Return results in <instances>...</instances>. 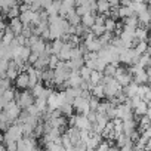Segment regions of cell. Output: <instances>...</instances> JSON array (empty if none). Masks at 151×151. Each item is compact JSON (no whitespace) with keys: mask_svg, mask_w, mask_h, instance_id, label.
Instances as JSON below:
<instances>
[{"mask_svg":"<svg viewBox=\"0 0 151 151\" xmlns=\"http://www.w3.org/2000/svg\"><path fill=\"white\" fill-rule=\"evenodd\" d=\"M2 110L6 113V116H8L9 122H11V123H15V122H17V119L19 117L21 111H22V107L18 104V101H17V99H14V101H9V102L6 104V107H5V108H2Z\"/></svg>","mask_w":151,"mask_h":151,"instance_id":"6da1fadb","label":"cell"},{"mask_svg":"<svg viewBox=\"0 0 151 151\" xmlns=\"http://www.w3.org/2000/svg\"><path fill=\"white\" fill-rule=\"evenodd\" d=\"M17 101L22 107V110H25L36 102V96L33 95L31 89H24L21 92H17Z\"/></svg>","mask_w":151,"mask_h":151,"instance_id":"7a4b0ae2","label":"cell"},{"mask_svg":"<svg viewBox=\"0 0 151 151\" xmlns=\"http://www.w3.org/2000/svg\"><path fill=\"white\" fill-rule=\"evenodd\" d=\"M15 86L17 89L19 91H24V89H28L30 86V74L27 71H21L18 74V77L15 79Z\"/></svg>","mask_w":151,"mask_h":151,"instance_id":"3957f363","label":"cell"},{"mask_svg":"<svg viewBox=\"0 0 151 151\" xmlns=\"http://www.w3.org/2000/svg\"><path fill=\"white\" fill-rule=\"evenodd\" d=\"M14 99H17V91L11 88V89L5 91L3 93H0V107L5 108L6 104H8L9 101H14Z\"/></svg>","mask_w":151,"mask_h":151,"instance_id":"277c9868","label":"cell"},{"mask_svg":"<svg viewBox=\"0 0 151 151\" xmlns=\"http://www.w3.org/2000/svg\"><path fill=\"white\" fill-rule=\"evenodd\" d=\"M76 126H77L80 130L82 129H92V122L88 119L86 114H77V120H76Z\"/></svg>","mask_w":151,"mask_h":151,"instance_id":"5b68a950","label":"cell"},{"mask_svg":"<svg viewBox=\"0 0 151 151\" xmlns=\"http://www.w3.org/2000/svg\"><path fill=\"white\" fill-rule=\"evenodd\" d=\"M135 129H138V120L136 119L123 120V133H126L127 136H130Z\"/></svg>","mask_w":151,"mask_h":151,"instance_id":"8992f818","label":"cell"},{"mask_svg":"<svg viewBox=\"0 0 151 151\" xmlns=\"http://www.w3.org/2000/svg\"><path fill=\"white\" fill-rule=\"evenodd\" d=\"M9 27L12 28V31L18 36V34H22V30H24V22L21 21V18H12L9 19Z\"/></svg>","mask_w":151,"mask_h":151,"instance_id":"52a82bcc","label":"cell"},{"mask_svg":"<svg viewBox=\"0 0 151 151\" xmlns=\"http://www.w3.org/2000/svg\"><path fill=\"white\" fill-rule=\"evenodd\" d=\"M148 102L147 101H142L141 104H138L135 108H133V113H135V119L136 120H139L141 119V116H144V114H147V111H148Z\"/></svg>","mask_w":151,"mask_h":151,"instance_id":"ba28073f","label":"cell"},{"mask_svg":"<svg viewBox=\"0 0 151 151\" xmlns=\"http://www.w3.org/2000/svg\"><path fill=\"white\" fill-rule=\"evenodd\" d=\"M116 79L119 80V83H120L122 86H127V85H130V83L133 82V76H132L130 73L124 71V73H122V74L116 76Z\"/></svg>","mask_w":151,"mask_h":151,"instance_id":"9c48e42d","label":"cell"},{"mask_svg":"<svg viewBox=\"0 0 151 151\" xmlns=\"http://www.w3.org/2000/svg\"><path fill=\"white\" fill-rule=\"evenodd\" d=\"M85 45L88 46V50H91V52H99L104 47L101 40H99V37H96L93 40H89V42H85Z\"/></svg>","mask_w":151,"mask_h":151,"instance_id":"30bf717a","label":"cell"},{"mask_svg":"<svg viewBox=\"0 0 151 151\" xmlns=\"http://www.w3.org/2000/svg\"><path fill=\"white\" fill-rule=\"evenodd\" d=\"M47 107H49L50 111H52V110H56V108L61 107V101H59V98H58V92L53 91V93L47 98Z\"/></svg>","mask_w":151,"mask_h":151,"instance_id":"8fae6325","label":"cell"},{"mask_svg":"<svg viewBox=\"0 0 151 151\" xmlns=\"http://www.w3.org/2000/svg\"><path fill=\"white\" fill-rule=\"evenodd\" d=\"M19 73H21V71H19L18 65H17L14 61H11L9 68H8V71H6V77H8V79H11V80H15V79L18 77V74H19Z\"/></svg>","mask_w":151,"mask_h":151,"instance_id":"7c38bea8","label":"cell"},{"mask_svg":"<svg viewBox=\"0 0 151 151\" xmlns=\"http://www.w3.org/2000/svg\"><path fill=\"white\" fill-rule=\"evenodd\" d=\"M138 89H139V83H136V82H132L130 85L123 86V92H124L129 98H132V96L138 95Z\"/></svg>","mask_w":151,"mask_h":151,"instance_id":"4fadbf2b","label":"cell"},{"mask_svg":"<svg viewBox=\"0 0 151 151\" xmlns=\"http://www.w3.org/2000/svg\"><path fill=\"white\" fill-rule=\"evenodd\" d=\"M98 3V12L99 14H105L107 17H110V9H111V3L108 0H96Z\"/></svg>","mask_w":151,"mask_h":151,"instance_id":"5bb4252c","label":"cell"},{"mask_svg":"<svg viewBox=\"0 0 151 151\" xmlns=\"http://www.w3.org/2000/svg\"><path fill=\"white\" fill-rule=\"evenodd\" d=\"M95 18H96V12H88L82 17V24L91 28L95 24Z\"/></svg>","mask_w":151,"mask_h":151,"instance_id":"9a60e30c","label":"cell"},{"mask_svg":"<svg viewBox=\"0 0 151 151\" xmlns=\"http://www.w3.org/2000/svg\"><path fill=\"white\" fill-rule=\"evenodd\" d=\"M135 36H136V40H138V42H148V37H150V34H148V28L139 25V27L136 28Z\"/></svg>","mask_w":151,"mask_h":151,"instance_id":"2e32d148","label":"cell"},{"mask_svg":"<svg viewBox=\"0 0 151 151\" xmlns=\"http://www.w3.org/2000/svg\"><path fill=\"white\" fill-rule=\"evenodd\" d=\"M68 21H70V24L71 25H79V24H82V17L76 12V9H73V11H70V14L65 17Z\"/></svg>","mask_w":151,"mask_h":151,"instance_id":"e0dca14e","label":"cell"},{"mask_svg":"<svg viewBox=\"0 0 151 151\" xmlns=\"http://www.w3.org/2000/svg\"><path fill=\"white\" fill-rule=\"evenodd\" d=\"M33 17H34V11H31V9L30 11H25V12H21V15H19V18L24 22V25H31Z\"/></svg>","mask_w":151,"mask_h":151,"instance_id":"ac0fdd59","label":"cell"},{"mask_svg":"<svg viewBox=\"0 0 151 151\" xmlns=\"http://www.w3.org/2000/svg\"><path fill=\"white\" fill-rule=\"evenodd\" d=\"M92 95L96 96V98H99V99L107 98V96H105V86H104L102 83H98V85L92 89Z\"/></svg>","mask_w":151,"mask_h":151,"instance_id":"d6986e66","label":"cell"},{"mask_svg":"<svg viewBox=\"0 0 151 151\" xmlns=\"http://www.w3.org/2000/svg\"><path fill=\"white\" fill-rule=\"evenodd\" d=\"M15 5H18L17 0H0V6H2V11H3V15H5V17H6L8 11H9L12 6H15Z\"/></svg>","mask_w":151,"mask_h":151,"instance_id":"ffe728a7","label":"cell"},{"mask_svg":"<svg viewBox=\"0 0 151 151\" xmlns=\"http://www.w3.org/2000/svg\"><path fill=\"white\" fill-rule=\"evenodd\" d=\"M46 46H47V40H45V39L42 37L36 45L31 46V50H33V52H39V53H42V52L46 50Z\"/></svg>","mask_w":151,"mask_h":151,"instance_id":"44dd1931","label":"cell"},{"mask_svg":"<svg viewBox=\"0 0 151 151\" xmlns=\"http://www.w3.org/2000/svg\"><path fill=\"white\" fill-rule=\"evenodd\" d=\"M113 105H114V104L107 98V101H101V102H99V105H98V110H96V111H98V113H102V114H107V111H108Z\"/></svg>","mask_w":151,"mask_h":151,"instance_id":"7402d4cb","label":"cell"},{"mask_svg":"<svg viewBox=\"0 0 151 151\" xmlns=\"http://www.w3.org/2000/svg\"><path fill=\"white\" fill-rule=\"evenodd\" d=\"M119 11H120V18H126V17L135 15V11H133L132 6H122V5H120Z\"/></svg>","mask_w":151,"mask_h":151,"instance_id":"603a6c76","label":"cell"},{"mask_svg":"<svg viewBox=\"0 0 151 151\" xmlns=\"http://www.w3.org/2000/svg\"><path fill=\"white\" fill-rule=\"evenodd\" d=\"M19 15H21L19 5H15V6H12V8L8 11V14H6V18H8V19H12V18H18Z\"/></svg>","mask_w":151,"mask_h":151,"instance_id":"cb8c5ba5","label":"cell"},{"mask_svg":"<svg viewBox=\"0 0 151 151\" xmlns=\"http://www.w3.org/2000/svg\"><path fill=\"white\" fill-rule=\"evenodd\" d=\"M148 46H150L148 42H138V43L135 45V50L138 52V55H144V53H147Z\"/></svg>","mask_w":151,"mask_h":151,"instance_id":"d4e9b609","label":"cell"},{"mask_svg":"<svg viewBox=\"0 0 151 151\" xmlns=\"http://www.w3.org/2000/svg\"><path fill=\"white\" fill-rule=\"evenodd\" d=\"M59 108H61V111H62L64 116H71V114L76 111V110H74V105H73L71 102H64Z\"/></svg>","mask_w":151,"mask_h":151,"instance_id":"484cf974","label":"cell"},{"mask_svg":"<svg viewBox=\"0 0 151 151\" xmlns=\"http://www.w3.org/2000/svg\"><path fill=\"white\" fill-rule=\"evenodd\" d=\"M105 28H107V31L114 33V31L117 30V22H116V19H114V18H111V17H108V18H107V21H105Z\"/></svg>","mask_w":151,"mask_h":151,"instance_id":"4316f807","label":"cell"},{"mask_svg":"<svg viewBox=\"0 0 151 151\" xmlns=\"http://www.w3.org/2000/svg\"><path fill=\"white\" fill-rule=\"evenodd\" d=\"M11 82H12V80L8 79V77H3L2 80H0V93H3L5 91H8V89L12 88V83H11Z\"/></svg>","mask_w":151,"mask_h":151,"instance_id":"83f0119b","label":"cell"},{"mask_svg":"<svg viewBox=\"0 0 151 151\" xmlns=\"http://www.w3.org/2000/svg\"><path fill=\"white\" fill-rule=\"evenodd\" d=\"M117 67L119 65H116V64H113V62H110L107 67H105V70H104V74L105 76H116V71H117Z\"/></svg>","mask_w":151,"mask_h":151,"instance_id":"f1b7e54d","label":"cell"},{"mask_svg":"<svg viewBox=\"0 0 151 151\" xmlns=\"http://www.w3.org/2000/svg\"><path fill=\"white\" fill-rule=\"evenodd\" d=\"M92 71H93V70H92V68H89L86 64H85V65L80 68V74H82V77H83L85 80H89V79H91V74H92Z\"/></svg>","mask_w":151,"mask_h":151,"instance_id":"f546056e","label":"cell"},{"mask_svg":"<svg viewBox=\"0 0 151 151\" xmlns=\"http://www.w3.org/2000/svg\"><path fill=\"white\" fill-rule=\"evenodd\" d=\"M59 56L56 55V53H52L50 56H49V68H52V70H55L56 67H58V64H59Z\"/></svg>","mask_w":151,"mask_h":151,"instance_id":"4dcf8cb0","label":"cell"},{"mask_svg":"<svg viewBox=\"0 0 151 151\" xmlns=\"http://www.w3.org/2000/svg\"><path fill=\"white\" fill-rule=\"evenodd\" d=\"M42 82H43V80H40V82H39L33 89H31V92H33V95H34L36 98H37V96H40V95H42V92H43V89H45V83H42Z\"/></svg>","mask_w":151,"mask_h":151,"instance_id":"1f68e13d","label":"cell"},{"mask_svg":"<svg viewBox=\"0 0 151 151\" xmlns=\"http://www.w3.org/2000/svg\"><path fill=\"white\" fill-rule=\"evenodd\" d=\"M91 28H92V31H93V33H95V34H96L98 37H99V36H102V34H104V33L107 31L105 25H99V24H93V25H92Z\"/></svg>","mask_w":151,"mask_h":151,"instance_id":"d6a6232c","label":"cell"},{"mask_svg":"<svg viewBox=\"0 0 151 151\" xmlns=\"http://www.w3.org/2000/svg\"><path fill=\"white\" fill-rule=\"evenodd\" d=\"M108 65V62L105 61V59H102V58H99L98 56V59H96V70H99V71H102L104 73V70H105V67Z\"/></svg>","mask_w":151,"mask_h":151,"instance_id":"836d02e7","label":"cell"},{"mask_svg":"<svg viewBox=\"0 0 151 151\" xmlns=\"http://www.w3.org/2000/svg\"><path fill=\"white\" fill-rule=\"evenodd\" d=\"M110 147H111L110 141H108V139H102V141L99 142V145H98V148H96V150L104 151V150H110Z\"/></svg>","mask_w":151,"mask_h":151,"instance_id":"e575fe53","label":"cell"},{"mask_svg":"<svg viewBox=\"0 0 151 151\" xmlns=\"http://www.w3.org/2000/svg\"><path fill=\"white\" fill-rule=\"evenodd\" d=\"M119 8H120V6H111V9H110V17H111V18H114V19L120 18V11H119Z\"/></svg>","mask_w":151,"mask_h":151,"instance_id":"d590c367","label":"cell"},{"mask_svg":"<svg viewBox=\"0 0 151 151\" xmlns=\"http://www.w3.org/2000/svg\"><path fill=\"white\" fill-rule=\"evenodd\" d=\"M39 56H40V53L39 52H31V55H30V58H28V64L30 65H34L36 62H37V59H39Z\"/></svg>","mask_w":151,"mask_h":151,"instance_id":"8d00e7d4","label":"cell"},{"mask_svg":"<svg viewBox=\"0 0 151 151\" xmlns=\"http://www.w3.org/2000/svg\"><path fill=\"white\" fill-rule=\"evenodd\" d=\"M76 150H80V151H83V150H88V145H86V142L80 139L77 144H76Z\"/></svg>","mask_w":151,"mask_h":151,"instance_id":"74e56055","label":"cell"},{"mask_svg":"<svg viewBox=\"0 0 151 151\" xmlns=\"http://www.w3.org/2000/svg\"><path fill=\"white\" fill-rule=\"evenodd\" d=\"M85 64H86L89 68H92V70H96V59H88Z\"/></svg>","mask_w":151,"mask_h":151,"instance_id":"f35d334b","label":"cell"},{"mask_svg":"<svg viewBox=\"0 0 151 151\" xmlns=\"http://www.w3.org/2000/svg\"><path fill=\"white\" fill-rule=\"evenodd\" d=\"M42 37H43L45 40H50V30H49V28L45 30V31L42 33Z\"/></svg>","mask_w":151,"mask_h":151,"instance_id":"ab89813d","label":"cell"},{"mask_svg":"<svg viewBox=\"0 0 151 151\" xmlns=\"http://www.w3.org/2000/svg\"><path fill=\"white\" fill-rule=\"evenodd\" d=\"M144 101H147V102H150V101H151V91H150V92H147V95L144 96Z\"/></svg>","mask_w":151,"mask_h":151,"instance_id":"60d3db41","label":"cell"},{"mask_svg":"<svg viewBox=\"0 0 151 151\" xmlns=\"http://www.w3.org/2000/svg\"><path fill=\"white\" fill-rule=\"evenodd\" d=\"M145 70H147V74H148V77L151 79V67H145Z\"/></svg>","mask_w":151,"mask_h":151,"instance_id":"b9f144b4","label":"cell"},{"mask_svg":"<svg viewBox=\"0 0 151 151\" xmlns=\"http://www.w3.org/2000/svg\"><path fill=\"white\" fill-rule=\"evenodd\" d=\"M147 116L150 117V120H151V105L148 107V111H147Z\"/></svg>","mask_w":151,"mask_h":151,"instance_id":"7bdbcfd3","label":"cell"},{"mask_svg":"<svg viewBox=\"0 0 151 151\" xmlns=\"http://www.w3.org/2000/svg\"><path fill=\"white\" fill-rule=\"evenodd\" d=\"M34 2V0H22V3H28V5H31Z\"/></svg>","mask_w":151,"mask_h":151,"instance_id":"ee69618b","label":"cell"},{"mask_svg":"<svg viewBox=\"0 0 151 151\" xmlns=\"http://www.w3.org/2000/svg\"><path fill=\"white\" fill-rule=\"evenodd\" d=\"M151 148V138L148 139V144H147V150H150Z\"/></svg>","mask_w":151,"mask_h":151,"instance_id":"f6af8a7d","label":"cell"},{"mask_svg":"<svg viewBox=\"0 0 151 151\" xmlns=\"http://www.w3.org/2000/svg\"><path fill=\"white\" fill-rule=\"evenodd\" d=\"M147 53H150V55H151V45L148 46V50H147Z\"/></svg>","mask_w":151,"mask_h":151,"instance_id":"bcb514c9","label":"cell"},{"mask_svg":"<svg viewBox=\"0 0 151 151\" xmlns=\"http://www.w3.org/2000/svg\"><path fill=\"white\" fill-rule=\"evenodd\" d=\"M148 43L151 45V33H150V37H148Z\"/></svg>","mask_w":151,"mask_h":151,"instance_id":"7dc6e473","label":"cell"}]
</instances>
